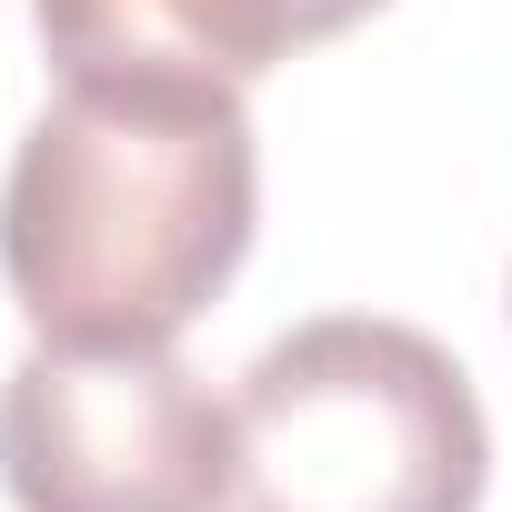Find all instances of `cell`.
<instances>
[{
	"label": "cell",
	"instance_id": "obj_1",
	"mask_svg": "<svg viewBox=\"0 0 512 512\" xmlns=\"http://www.w3.org/2000/svg\"><path fill=\"white\" fill-rule=\"evenodd\" d=\"M241 91H61L0 181V282L41 342L171 352L251 251Z\"/></svg>",
	"mask_w": 512,
	"mask_h": 512
},
{
	"label": "cell",
	"instance_id": "obj_2",
	"mask_svg": "<svg viewBox=\"0 0 512 512\" xmlns=\"http://www.w3.org/2000/svg\"><path fill=\"white\" fill-rule=\"evenodd\" d=\"M492 432L472 372L372 312L282 332L231 392L221 512H482Z\"/></svg>",
	"mask_w": 512,
	"mask_h": 512
},
{
	"label": "cell",
	"instance_id": "obj_3",
	"mask_svg": "<svg viewBox=\"0 0 512 512\" xmlns=\"http://www.w3.org/2000/svg\"><path fill=\"white\" fill-rule=\"evenodd\" d=\"M0 492L21 512H221L231 402L171 352L41 342L0 382Z\"/></svg>",
	"mask_w": 512,
	"mask_h": 512
},
{
	"label": "cell",
	"instance_id": "obj_4",
	"mask_svg": "<svg viewBox=\"0 0 512 512\" xmlns=\"http://www.w3.org/2000/svg\"><path fill=\"white\" fill-rule=\"evenodd\" d=\"M61 91H251L302 51L292 0H31Z\"/></svg>",
	"mask_w": 512,
	"mask_h": 512
},
{
	"label": "cell",
	"instance_id": "obj_5",
	"mask_svg": "<svg viewBox=\"0 0 512 512\" xmlns=\"http://www.w3.org/2000/svg\"><path fill=\"white\" fill-rule=\"evenodd\" d=\"M382 0H292V31H302V51L312 41H332V31H352V21H372Z\"/></svg>",
	"mask_w": 512,
	"mask_h": 512
}]
</instances>
